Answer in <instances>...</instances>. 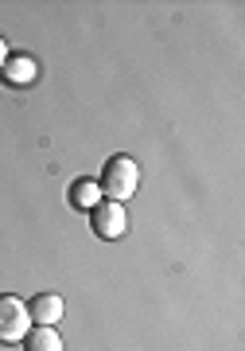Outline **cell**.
Instances as JSON below:
<instances>
[{
  "label": "cell",
  "instance_id": "obj_8",
  "mask_svg": "<svg viewBox=\"0 0 245 351\" xmlns=\"http://www.w3.org/2000/svg\"><path fill=\"white\" fill-rule=\"evenodd\" d=\"M8 63V43H4V36H0V66Z\"/></svg>",
  "mask_w": 245,
  "mask_h": 351
},
{
  "label": "cell",
  "instance_id": "obj_1",
  "mask_svg": "<svg viewBox=\"0 0 245 351\" xmlns=\"http://www.w3.org/2000/svg\"><path fill=\"white\" fill-rule=\"evenodd\" d=\"M101 195H109L113 203H125L133 199L136 188H140V164L133 160V156H113L109 164H105V172H101Z\"/></svg>",
  "mask_w": 245,
  "mask_h": 351
},
{
  "label": "cell",
  "instance_id": "obj_5",
  "mask_svg": "<svg viewBox=\"0 0 245 351\" xmlns=\"http://www.w3.org/2000/svg\"><path fill=\"white\" fill-rule=\"evenodd\" d=\"M24 348L27 351H62V336L55 332V328H27V336H24Z\"/></svg>",
  "mask_w": 245,
  "mask_h": 351
},
{
  "label": "cell",
  "instance_id": "obj_7",
  "mask_svg": "<svg viewBox=\"0 0 245 351\" xmlns=\"http://www.w3.org/2000/svg\"><path fill=\"white\" fill-rule=\"evenodd\" d=\"M39 75V66L27 59V55H20V59H8L4 63V78L12 82V86H24V82H31V78Z\"/></svg>",
  "mask_w": 245,
  "mask_h": 351
},
{
  "label": "cell",
  "instance_id": "obj_3",
  "mask_svg": "<svg viewBox=\"0 0 245 351\" xmlns=\"http://www.w3.org/2000/svg\"><path fill=\"white\" fill-rule=\"evenodd\" d=\"M90 215H94L90 223H94V234H98V239H121L125 230H129V215H125L121 203H113V199L98 203Z\"/></svg>",
  "mask_w": 245,
  "mask_h": 351
},
{
  "label": "cell",
  "instance_id": "obj_6",
  "mask_svg": "<svg viewBox=\"0 0 245 351\" xmlns=\"http://www.w3.org/2000/svg\"><path fill=\"white\" fill-rule=\"evenodd\" d=\"M98 195H101L98 180H74V188H70V203H74V207H82V211H94V207L101 203Z\"/></svg>",
  "mask_w": 245,
  "mask_h": 351
},
{
  "label": "cell",
  "instance_id": "obj_2",
  "mask_svg": "<svg viewBox=\"0 0 245 351\" xmlns=\"http://www.w3.org/2000/svg\"><path fill=\"white\" fill-rule=\"evenodd\" d=\"M31 328V316H27V304L12 293L0 297V343H20Z\"/></svg>",
  "mask_w": 245,
  "mask_h": 351
},
{
  "label": "cell",
  "instance_id": "obj_4",
  "mask_svg": "<svg viewBox=\"0 0 245 351\" xmlns=\"http://www.w3.org/2000/svg\"><path fill=\"white\" fill-rule=\"evenodd\" d=\"M62 313H66V304H62L59 293H39L36 301L27 304V316H31L36 324H43V328H55L62 320Z\"/></svg>",
  "mask_w": 245,
  "mask_h": 351
}]
</instances>
